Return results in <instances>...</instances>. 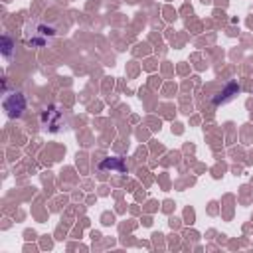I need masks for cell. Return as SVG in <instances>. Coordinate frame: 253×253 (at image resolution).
<instances>
[{
	"label": "cell",
	"instance_id": "1",
	"mask_svg": "<svg viewBox=\"0 0 253 253\" xmlns=\"http://www.w3.org/2000/svg\"><path fill=\"white\" fill-rule=\"evenodd\" d=\"M55 36V30L51 26L45 24H34V32H26V43L32 47H43L47 43V40H51Z\"/></svg>",
	"mask_w": 253,
	"mask_h": 253
},
{
	"label": "cell",
	"instance_id": "2",
	"mask_svg": "<svg viewBox=\"0 0 253 253\" xmlns=\"http://www.w3.org/2000/svg\"><path fill=\"white\" fill-rule=\"evenodd\" d=\"M4 111L10 119H16L20 117L24 111H26V99L22 93H12L4 99Z\"/></svg>",
	"mask_w": 253,
	"mask_h": 253
},
{
	"label": "cell",
	"instance_id": "3",
	"mask_svg": "<svg viewBox=\"0 0 253 253\" xmlns=\"http://www.w3.org/2000/svg\"><path fill=\"white\" fill-rule=\"evenodd\" d=\"M239 91H241V87H239L235 81H229V83H227V85H225V87H223V89L213 97V105L217 107V105H223V103L231 101Z\"/></svg>",
	"mask_w": 253,
	"mask_h": 253
},
{
	"label": "cell",
	"instance_id": "4",
	"mask_svg": "<svg viewBox=\"0 0 253 253\" xmlns=\"http://www.w3.org/2000/svg\"><path fill=\"white\" fill-rule=\"evenodd\" d=\"M57 119H61V113L59 111H55V107H49V109H45L43 113H42V123H43V126L47 128H51V130H57Z\"/></svg>",
	"mask_w": 253,
	"mask_h": 253
},
{
	"label": "cell",
	"instance_id": "5",
	"mask_svg": "<svg viewBox=\"0 0 253 253\" xmlns=\"http://www.w3.org/2000/svg\"><path fill=\"white\" fill-rule=\"evenodd\" d=\"M101 170H115V172H126V164L121 158H105L99 164Z\"/></svg>",
	"mask_w": 253,
	"mask_h": 253
},
{
	"label": "cell",
	"instance_id": "6",
	"mask_svg": "<svg viewBox=\"0 0 253 253\" xmlns=\"http://www.w3.org/2000/svg\"><path fill=\"white\" fill-rule=\"evenodd\" d=\"M2 53L6 57H12V40L8 36H2Z\"/></svg>",
	"mask_w": 253,
	"mask_h": 253
}]
</instances>
